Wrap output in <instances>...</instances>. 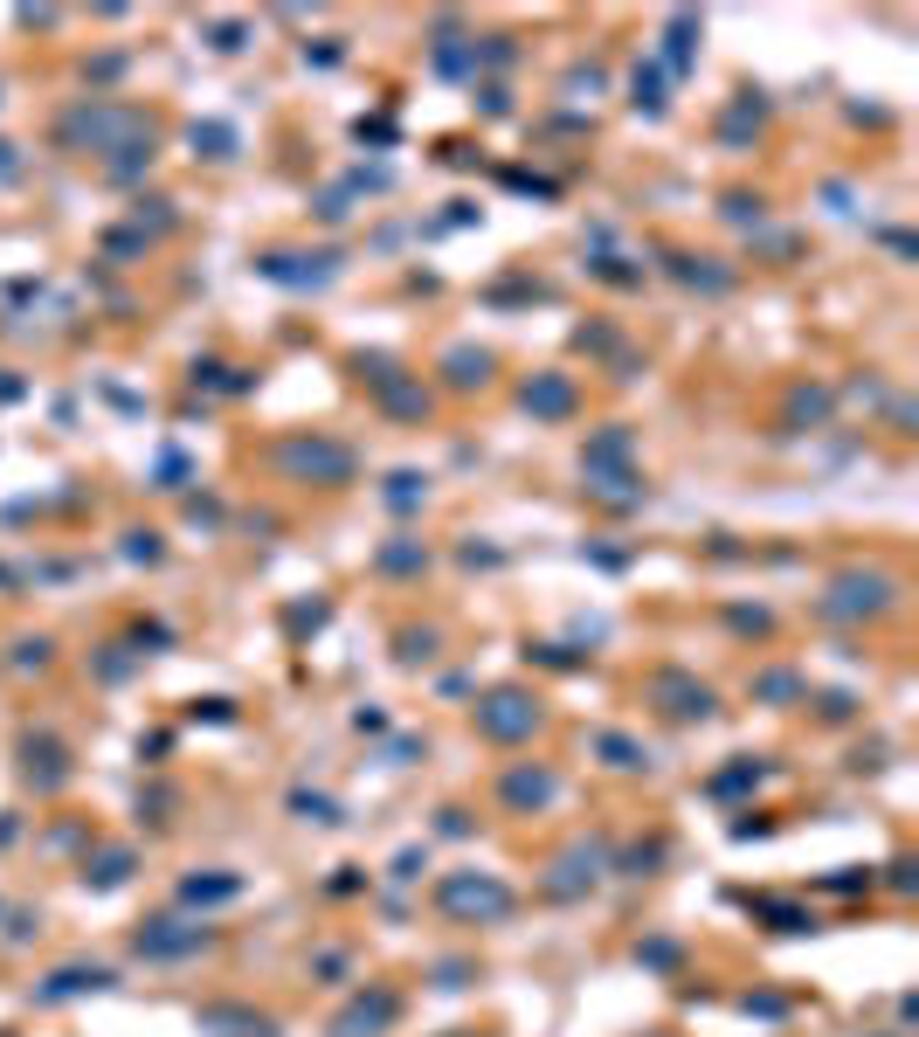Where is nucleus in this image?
<instances>
[{"label":"nucleus","mask_w":919,"mask_h":1037,"mask_svg":"<svg viewBox=\"0 0 919 1037\" xmlns=\"http://www.w3.org/2000/svg\"><path fill=\"white\" fill-rule=\"evenodd\" d=\"M443 907L449 913H477V920H498V913H512V885H498V878H443Z\"/></svg>","instance_id":"f257e3e1"},{"label":"nucleus","mask_w":919,"mask_h":1037,"mask_svg":"<svg viewBox=\"0 0 919 1037\" xmlns=\"http://www.w3.org/2000/svg\"><path fill=\"white\" fill-rule=\"evenodd\" d=\"M477 726L492 733V741H525V733L539 726V706L525 699V692H492V699L477 706Z\"/></svg>","instance_id":"f03ea898"},{"label":"nucleus","mask_w":919,"mask_h":1037,"mask_svg":"<svg viewBox=\"0 0 919 1037\" xmlns=\"http://www.w3.org/2000/svg\"><path fill=\"white\" fill-rule=\"evenodd\" d=\"M892 602V581L885 574H843L830 595H822V616H878Z\"/></svg>","instance_id":"7ed1b4c3"},{"label":"nucleus","mask_w":919,"mask_h":1037,"mask_svg":"<svg viewBox=\"0 0 919 1037\" xmlns=\"http://www.w3.org/2000/svg\"><path fill=\"white\" fill-rule=\"evenodd\" d=\"M595 878H602V844H574V851H567V858L553 864L547 893H560V899H574V893H588Z\"/></svg>","instance_id":"20e7f679"},{"label":"nucleus","mask_w":919,"mask_h":1037,"mask_svg":"<svg viewBox=\"0 0 919 1037\" xmlns=\"http://www.w3.org/2000/svg\"><path fill=\"white\" fill-rule=\"evenodd\" d=\"M394 1010H401V1003H394L387 989H373V996H360V1003H353L332 1030H340V1037H381V1030L394 1024Z\"/></svg>","instance_id":"39448f33"},{"label":"nucleus","mask_w":919,"mask_h":1037,"mask_svg":"<svg viewBox=\"0 0 919 1037\" xmlns=\"http://www.w3.org/2000/svg\"><path fill=\"white\" fill-rule=\"evenodd\" d=\"M284 464L291 470H318V478H332V484H346V470H353V457L340 443H297V450H284Z\"/></svg>","instance_id":"423d86ee"},{"label":"nucleus","mask_w":919,"mask_h":1037,"mask_svg":"<svg viewBox=\"0 0 919 1037\" xmlns=\"http://www.w3.org/2000/svg\"><path fill=\"white\" fill-rule=\"evenodd\" d=\"M553 788L560 782L547 775V768H512V775H505V802H512V809H547Z\"/></svg>","instance_id":"0eeeda50"},{"label":"nucleus","mask_w":919,"mask_h":1037,"mask_svg":"<svg viewBox=\"0 0 919 1037\" xmlns=\"http://www.w3.org/2000/svg\"><path fill=\"white\" fill-rule=\"evenodd\" d=\"M656 692H671V699H678V706H671L678 720H712V692H705V685H685V678L664 671V678H656Z\"/></svg>","instance_id":"6e6552de"},{"label":"nucleus","mask_w":919,"mask_h":1037,"mask_svg":"<svg viewBox=\"0 0 919 1037\" xmlns=\"http://www.w3.org/2000/svg\"><path fill=\"white\" fill-rule=\"evenodd\" d=\"M201 940H208L201 927H174V920H166L159 934H139V954H194Z\"/></svg>","instance_id":"1a4fd4ad"},{"label":"nucleus","mask_w":919,"mask_h":1037,"mask_svg":"<svg viewBox=\"0 0 919 1037\" xmlns=\"http://www.w3.org/2000/svg\"><path fill=\"white\" fill-rule=\"evenodd\" d=\"M525 408H539V415H567V408H574V388H567V381H525Z\"/></svg>","instance_id":"9d476101"},{"label":"nucleus","mask_w":919,"mask_h":1037,"mask_svg":"<svg viewBox=\"0 0 919 1037\" xmlns=\"http://www.w3.org/2000/svg\"><path fill=\"white\" fill-rule=\"evenodd\" d=\"M104 983H111L104 969H63V975H55V983H49L42 996L55 1003V996H84V989H104Z\"/></svg>","instance_id":"9b49d317"},{"label":"nucleus","mask_w":919,"mask_h":1037,"mask_svg":"<svg viewBox=\"0 0 919 1037\" xmlns=\"http://www.w3.org/2000/svg\"><path fill=\"white\" fill-rule=\"evenodd\" d=\"M602 754H609L615 768H643V747H636V741H623V733H602Z\"/></svg>","instance_id":"f8f14e48"},{"label":"nucleus","mask_w":919,"mask_h":1037,"mask_svg":"<svg viewBox=\"0 0 919 1037\" xmlns=\"http://www.w3.org/2000/svg\"><path fill=\"white\" fill-rule=\"evenodd\" d=\"M242 893V878H187V899H229Z\"/></svg>","instance_id":"ddd939ff"},{"label":"nucleus","mask_w":919,"mask_h":1037,"mask_svg":"<svg viewBox=\"0 0 919 1037\" xmlns=\"http://www.w3.org/2000/svg\"><path fill=\"white\" fill-rule=\"evenodd\" d=\"M125 864H131L125 851H111V858L98 864V872H84V878H90V885H118V878H125Z\"/></svg>","instance_id":"4468645a"},{"label":"nucleus","mask_w":919,"mask_h":1037,"mask_svg":"<svg viewBox=\"0 0 919 1037\" xmlns=\"http://www.w3.org/2000/svg\"><path fill=\"white\" fill-rule=\"evenodd\" d=\"M297 809H305V817H311V823H340V809H332L326 796H297Z\"/></svg>","instance_id":"2eb2a0df"}]
</instances>
